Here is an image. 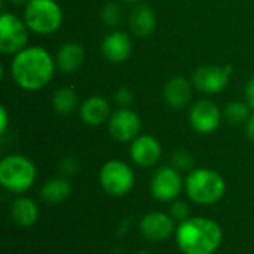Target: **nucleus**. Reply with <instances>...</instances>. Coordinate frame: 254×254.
Returning a JSON list of instances; mask_svg holds the SVG:
<instances>
[{"label": "nucleus", "instance_id": "obj_16", "mask_svg": "<svg viewBox=\"0 0 254 254\" xmlns=\"http://www.w3.org/2000/svg\"><path fill=\"white\" fill-rule=\"evenodd\" d=\"M79 118L89 127H100L107 124L113 110L107 98L103 95H91L85 98L79 106Z\"/></svg>", "mask_w": 254, "mask_h": 254}, {"label": "nucleus", "instance_id": "obj_13", "mask_svg": "<svg viewBox=\"0 0 254 254\" xmlns=\"http://www.w3.org/2000/svg\"><path fill=\"white\" fill-rule=\"evenodd\" d=\"M129 158L131 161L143 168L155 167L162 156L161 141L150 134H140L129 143Z\"/></svg>", "mask_w": 254, "mask_h": 254}, {"label": "nucleus", "instance_id": "obj_5", "mask_svg": "<svg viewBox=\"0 0 254 254\" xmlns=\"http://www.w3.org/2000/svg\"><path fill=\"white\" fill-rule=\"evenodd\" d=\"M22 19L31 33L49 36L60 30L63 9L55 0H28L24 4Z\"/></svg>", "mask_w": 254, "mask_h": 254}, {"label": "nucleus", "instance_id": "obj_25", "mask_svg": "<svg viewBox=\"0 0 254 254\" xmlns=\"http://www.w3.org/2000/svg\"><path fill=\"white\" fill-rule=\"evenodd\" d=\"M170 216L176 220V223H182V222H186L188 219L192 217V210H190V205L189 202L183 201V199H176L171 202L170 205Z\"/></svg>", "mask_w": 254, "mask_h": 254}, {"label": "nucleus", "instance_id": "obj_20", "mask_svg": "<svg viewBox=\"0 0 254 254\" xmlns=\"http://www.w3.org/2000/svg\"><path fill=\"white\" fill-rule=\"evenodd\" d=\"M71 195V183L65 176L46 180L40 188V198L48 204H60Z\"/></svg>", "mask_w": 254, "mask_h": 254}, {"label": "nucleus", "instance_id": "obj_19", "mask_svg": "<svg viewBox=\"0 0 254 254\" xmlns=\"http://www.w3.org/2000/svg\"><path fill=\"white\" fill-rule=\"evenodd\" d=\"M10 220L19 228H31L39 220V207L30 196H16L9 207Z\"/></svg>", "mask_w": 254, "mask_h": 254}, {"label": "nucleus", "instance_id": "obj_22", "mask_svg": "<svg viewBox=\"0 0 254 254\" xmlns=\"http://www.w3.org/2000/svg\"><path fill=\"white\" fill-rule=\"evenodd\" d=\"M252 113L253 110L250 109V106L246 101H238V100L228 103L226 107L223 109V118L232 125H244Z\"/></svg>", "mask_w": 254, "mask_h": 254}, {"label": "nucleus", "instance_id": "obj_14", "mask_svg": "<svg viewBox=\"0 0 254 254\" xmlns=\"http://www.w3.org/2000/svg\"><path fill=\"white\" fill-rule=\"evenodd\" d=\"M101 54L112 64L125 63L132 54V40L127 31L113 30L101 42Z\"/></svg>", "mask_w": 254, "mask_h": 254}, {"label": "nucleus", "instance_id": "obj_6", "mask_svg": "<svg viewBox=\"0 0 254 254\" xmlns=\"http://www.w3.org/2000/svg\"><path fill=\"white\" fill-rule=\"evenodd\" d=\"M98 182L109 196L121 198L134 189L135 173L128 162L122 159H109L98 171Z\"/></svg>", "mask_w": 254, "mask_h": 254}, {"label": "nucleus", "instance_id": "obj_28", "mask_svg": "<svg viewBox=\"0 0 254 254\" xmlns=\"http://www.w3.org/2000/svg\"><path fill=\"white\" fill-rule=\"evenodd\" d=\"M244 101L250 106V109L254 112V77L249 79L244 86Z\"/></svg>", "mask_w": 254, "mask_h": 254}, {"label": "nucleus", "instance_id": "obj_32", "mask_svg": "<svg viewBox=\"0 0 254 254\" xmlns=\"http://www.w3.org/2000/svg\"><path fill=\"white\" fill-rule=\"evenodd\" d=\"M10 1H12V3H15V4H22V3L25 4L28 0H10Z\"/></svg>", "mask_w": 254, "mask_h": 254}, {"label": "nucleus", "instance_id": "obj_33", "mask_svg": "<svg viewBox=\"0 0 254 254\" xmlns=\"http://www.w3.org/2000/svg\"><path fill=\"white\" fill-rule=\"evenodd\" d=\"M135 254H152L150 252H146V250H140V252H137Z\"/></svg>", "mask_w": 254, "mask_h": 254}, {"label": "nucleus", "instance_id": "obj_1", "mask_svg": "<svg viewBox=\"0 0 254 254\" xmlns=\"http://www.w3.org/2000/svg\"><path fill=\"white\" fill-rule=\"evenodd\" d=\"M55 71V57L42 46H25L12 57L9 65L13 83L27 92H36L48 86Z\"/></svg>", "mask_w": 254, "mask_h": 254}, {"label": "nucleus", "instance_id": "obj_31", "mask_svg": "<svg viewBox=\"0 0 254 254\" xmlns=\"http://www.w3.org/2000/svg\"><path fill=\"white\" fill-rule=\"evenodd\" d=\"M124 3H128V4H138V0H122Z\"/></svg>", "mask_w": 254, "mask_h": 254}, {"label": "nucleus", "instance_id": "obj_8", "mask_svg": "<svg viewBox=\"0 0 254 254\" xmlns=\"http://www.w3.org/2000/svg\"><path fill=\"white\" fill-rule=\"evenodd\" d=\"M149 189L156 201L173 202L185 190V179L173 165H162L152 174Z\"/></svg>", "mask_w": 254, "mask_h": 254}, {"label": "nucleus", "instance_id": "obj_26", "mask_svg": "<svg viewBox=\"0 0 254 254\" xmlns=\"http://www.w3.org/2000/svg\"><path fill=\"white\" fill-rule=\"evenodd\" d=\"M113 101L118 107H129L134 103V94L128 88H119L113 94Z\"/></svg>", "mask_w": 254, "mask_h": 254}, {"label": "nucleus", "instance_id": "obj_23", "mask_svg": "<svg viewBox=\"0 0 254 254\" xmlns=\"http://www.w3.org/2000/svg\"><path fill=\"white\" fill-rule=\"evenodd\" d=\"M122 7L116 1H107L100 10V19L106 27H116L122 21Z\"/></svg>", "mask_w": 254, "mask_h": 254}, {"label": "nucleus", "instance_id": "obj_18", "mask_svg": "<svg viewBox=\"0 0 254 254\" xmlns=\"http://www.w3.org/2000/svg\"><path fill=\"white\" fill-rule=\"evenodd\" d=\"M85 61V49L77 42H67L60 46L55 54L57 70L63 74H71L77 71Z\"/></svg>", "mask_w": 254, "mask_h": 254}, {"label": "nucleus", "instance_id": "obj_30", "mask_svg": "<svg viewBox=\"0 0 254 254\" xmlns=\"http://www.w3.org/2000/svg\"><path fill=\"white\" fill-rule=\"evenodd\" d=\"M244 132H246V137L254 143V112L250 115L249 121L244 124Z\"/></svg>", "mask_w": 254, "mask_h": 254}, {"label": "nucleus", "instance_id": "obj_12", "mask_svg": "<svg viewBox=\"0 0 254 254\" xmlns=\"http://www.w3.org/2000/svg\"><path fill=\"white\" fill-rule=\"evenodd\" d=\"M177 229L176 220L165 211H150L144 214L138 222L140 234L153 243H162L174 237Z\"/></svg>", "mask_w": 254, "mask_h": 254}, {"label": "nucleus", "instance_id": "obj_3", "mask_svg": "<svg viewBox=\"0 0 254 254\" xmlns=\"http://www.w3.org/2000/svg\"><path fill=\"white\" fill-rule=\"evenodd\" d=\"M226 190L225 177L213 168H193L185 177V192L189 201L196 205H214L223 199Z\"/></svg>", "mask_w": 254, "mask_h": 254}, {"label": "nucleus", "instance_id": "obj_11", "mask_svg": "<svg viewBox=\"0 0 254 254\" xmlns=\"http://www.w3.org/2000/svg\"><path fill=\"white\" fill-rule=\"evenodd\" d=\"M107 129L115 141L131 143L141 134V119L131 107H118L107 122Z\"/></svg>", "mask_w": 254, "mask_h": 254}, {"label": "nucleus", "instance_id": "obj_9", "mask_svg": "<svg viewBox=\"0 0 254 254\" xmlns=\"http://www.w3.org/2000/svg\"><path fill=\"white\" fill-rule=\"evenodd\" d=\"M232 73V65H201L192 73L190 80L198 92L216 95L228 86Z\"/></svg>", "mask_w": 254, "mask_h": 254}, {"label": "nucleus", "instance_id": "obj_27", "mask_svg": "<svg viewBox=\"0 0 254 254\" xmlns=\"http://www.w3.org/2000/svg\"><path fill=\"white\" fill-rule=\"evenodd\" d=\"M60 170L63 171V174H64L65 177H68V176H74V174L77 173V170H79V164H77L76 158L67 156V158H64V159L61 161V164H60Z\"/></svg>", "mask_w": 254, "mask_h": 254}, {"label": "nucleus", "instance_id": "obj_7", "mask_svg": "<svg viewBox=\"0 0 254 254\" xmlns=\"http://www.w3.org/2000/svg\"><path fill=\"white\" fill-rule=\"evenodd\" d=\"M28 27L22 18L15 13L3 12L0 15V52L3 55H15L27 46Z\"/></svg>", "mask_w": 254, "mask_h": 254}, {"label": "nucleus", "instance_id": "obj_2", "mask_svg": "<svg viewBox=\"0 0 254 254\" xmlns=\"http://www.w3.org/2000/svg\"><path fill=\"white\" fill-rule=\"evenodd\" d=\"M176 244L183 254H214L222 246V226L210 217L192 216L177 225Z\"/></svg>", "mask_w": 254, "mask_h": 254}, {"label": "nucleus", "instance_id": "obj_29", "mask_svg": "<svg viewBox=\"0 0 254 254\" xmlns=\"http://www.w3.org/2000/svg\"><path fill=\"white\" fill-rule=\"evenodd\" d=\"M9 127V113L6 106H0V134H4Z\"/></svg>", "mask_w": 254, "mask_h": 254}, {"label": "nucleus", "instance_id": "obj_21", "mask_svg": "<svg viewBox=\"0 0 254 254\" xmlns=\"http://www.w3.org/2000/svg\"><path fill=\"white\" fill-rule=\"evenodd\" d=\"M79 95L74 88L71 86H63L58 88L52 95V107L58 115L67 116L73 112L79 110Z\"/></svg>", "mask_w": 254, "mask_h": 254}, {"label": "nucleus", "instance_id": "obj_4", "mask_svg": "<svg viewBox=\"0 0 254 254\" xmlns=\"http://www.w3.org/2000/svg\"><path fill=\"white\" fill-rule=\"evenodd\" d=\"M37 179V170L34 162L21 155L10 153L0 161V185L10 193L24 195L33 188Z\"/></svg>", "mask_w": 254, "mask_h": 254}, {"label": "nucleus", "instance_id": "obj_10", "mask_svg": "<svg viewBox=\"0 0 254 254\" xmlns=\"http://www.w3.org/2000/svg\"><path fill=\"white\" fill-rule=\"evenodd\" d=\"M222 119L223 112L214 101L208 98L198 100L189 109V125L196 134L201 135L216 132L222 124Z\"/></svg>", "mask_w": 254, "mask_h": 254}, {"label": "nucleus", "instance_id": "obj_24", "mask_svg": "<svg viewBox=\"0 0 254 254\" xmlns=\"http://www.w3.org/2000/svg\"><path fill=\"white\" fill-rule=\"evenodd\" d=\"M180 173H189L195 168V159L186 149H176L171 153V164Z\"/></svg>", "mask_w": 254, "mask_h": 254}, {"label": "nucleus", "instance_id": "obj_15", "mask_svg": "<svg viewBox=\"0 0 254 254\" xmlns=\"http://www.w3.org/2000/svg\"><path fill=\"white\" fill-rule=\"evenodd\" d=\"M192 91H193L192 80L183 76H174L165 82L162 89V98L170 109L182 110L190 104Z\"/></svg>", "mask_w": 254, "mask_h": 254}, {"label": "nucleus", "instance_id": "obj_17", "mask_svg": "<svg viewBox=\"0 0 254 254\" xmlns=\"http://www.w3.org/2000/svg\"><path fill=\"white\" fill-rule=\"evenodd\" d=\"M128 27L129 31L137 37H147L150 36L156 28V15L155 10L146 4L138 3L131 9L129 18H128Z\"/></svg>", "mask_w": 254, "mask_h": 254}]
</instances>
